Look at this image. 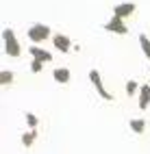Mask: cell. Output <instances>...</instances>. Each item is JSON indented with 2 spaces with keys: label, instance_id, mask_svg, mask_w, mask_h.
<instances>
[{
  "label": "cell",
  "instance_id": "ba28073f",
  "mask_svg": "<svg viewBox=\"0 0 150 154\" xmlns=\"http://www.w3.org/2000/svg\"><path fill=\"white\" fill-rule=\"evenodd\" d=\"M28 52H31L33 59H42L44 63H50V61H52V54H50L48 50L39 48V46H31V48H28Z\"/></svg>",
  "mask_w": 150,
  "mask_h": 154
},
{
  "label": "cell",
  "instance_id": "8992f818",
  "mask_svg": "<svg viewBox=\"0 0 150 154\" xmlns=\"http://www.w3.org/2000/svg\"><path fill=\"white\" fill-rule=\"evenodd\" d=\"M135 2H120V5H115L113 7V15H117V17H131L133 13H135Z\"/></svg>",
  "mask_w": 150,
  "mask_h": 154
},
{
  "label": "cell",
  "instance_id": "7a4b0ae2",
  "mask_svg": "<svg viewBox=\"0 0 150 154\" xmlns=\"http://www.w3.org/2000/svg\"><path fill=\"white\" fill-rule=\"evenodd\" d=\"M26 35H28V39H31L33 44H42L52 35V30H50V26H46V24H33L26 30Z\"/></svg>",
  "mask_w": 150,
  "mask_h": 154
},
{
  "label": "cell",
  "instance_id": "8fae6325",
  "mask_svg": "<svg viewBox=\"0 0 150 154\" xmlns=\"http://www.w3.org/2000/svg\"><path fill=\"white\" fill-rule=\"evenodd\" d=\"M128 126H131V130L135 132V135H144L146 132V122L144 119H131Z\"/></svg>",
  "mask_w": 150,
  "mask_h": 154
},
{
  "label": "cell",
  "instance_id": "5b68a950",
  "mask_svg": "<svg viewBox=\"0 0 150 154\" xmlns=\"http://www.w3.org/2000/svg\"><path fill=\"white\" fill-rule=\"evenodd\" d=\"M52 44H55V48L59 50V52H63V54H67L70 50L74 48L72 39L65 37V35H52Z\"/></svg>",
  "mask_w": 150,
  "mask_h": 154
},
{
  "label": "cell",
  "instance_id": "52a82bcc",
  "mask_svg": "<svg viewBox=\"0 0 150 154\" xmlns=\"http://www.w3.org/2000/svg\"><path fill=\"white\" fill-rule=\"evenodd\" d=\"M137 104H139V109H142V111H146V109L150 106V85H148V83L139 87V102H137Z\"/></svg>",
  "mask_w": 150,
  "mask_h": 154
},
{
  "label": "cell",
  "instance_id": "9a60e30c",
  "mask_svg": "<svg viewBox=\"0 0 150 154\" xmlns=\"http://www.w3.org/2000/svg\"><path fill=\"white\" fill-rule=\"evenodd\" d=\"M126 94H128V96L139 94V85L135 83V80H128V83H126Z\"/></svg>",
  "mask_w": 150,
  "mask_h": 154
},
{
  "label": "cell",
  "instance_id": "5bb4252c",
  "mask_svg": "<svg viewBox=\"0 0 150 154\" xmlns=\"http://www.w3.org/2000/svg\"><path fill=\"white\" fill-rule=\"evenodd\" d=\"M42 69H44V61L42 59H33L31 61V72H33V74H39Z\"/></svg>",
  "mask_w": 150,
  "mask_h": 154
},
{
  "label": "cell",
  "instance_id": "3957f363",
  "mask_svg": "<svg viewBox=\"0 0 150 154\" xmlns=\"http://www.w3.org/2000/svg\"><path fill=\"white\" fill-rule=\"evenodd\" d=\"M89 80H92L94 89L98 91V96L102 98V100H107V102H111V100H113V94H109V91L105 89L102 78H100V72H98V69H92V72H89Z\"/></svg>",
  "mask_w": 150,
  "mask_h": 154
},
{
  "label": "cell",
  "instance_id": "2e32d148",
  "mask_svg": "<svg viewBox=\"0 0 150 154\" xmlns=\"http://www.w3.org/2000/svg\"><path fill=\"white\" fill-rule=\"evenodd\" d=\"M24 119H26V124L31 126V128H37V124H39V117L35 115V113H26Z\"/></svg>",
  "mask_w": 150,
  "mask_h": 154
},
{
  "label": "cell",
  "instance_id": "6da1fadb",
  "mask_svg": "<svg viewBox=\"0 0 150 154\" xmlns=\"http://www.w3.org/2000/svg\"><path fill=\"white\" fill-rule=\"evenodd\" d=\"M2 42H5V54H7V57L17 59L20 54H22V48H20L17 39H15L13 28H5V30H2Z\"/></svg>",
  "mask_w": 150,
  "mask_h": 154
},
{
  "label": "cell",
  "instance_id": "9c48e42d",
  "mask_svg": "<svg viewBox=\"0 0 150 154\" xmlns=\"http://www.w3.org/2000/svg\"><path fill=\"white\" fill-rule=\"evenodd\" d=\"M52 78L57 80L59 85H65V83H70L72 74H70V69H67V67H57V69L52 72Z\"/></svg>",
  "mask_w": 150,
  "mask_h": 154
},
{
  "label": "cell",
  "instance_id": "4fadbf2b",
  "mask_svg": "<svg viewBox=\"0 0 150 154\" xmlns=\"http://www.w3.org/2000/svg\"><path fill=\"white\" fill-rule=\"evenodd\" d=\"M13 78H15L13 72H9V69H2V72H0V85H11Z\"/></svg>",
  "mask_w": 150,
  "mask_h": 154
},
{
  "label": "cell",
  "instance_id": "7c38bea8",
  "mask_svg": "<svg viewBox=\"0 0 150 154\" xmlns=\"http://www.w3.org/2000/svg\"><path fill=\"white\" fill-rule=\"evenodd\" d=\"M139 46H142V52L146 54V59L150 61V39L146 37V33H139Z\"/></svg>",
  "mask_w": 150,
  "mask_h": 154
},
{
  "label": "cell",
  "instance_id": "30bf717a",
  "mask_svg": "<svg viewBox=\"0 0 150 154\" xmlns=\"http://www.w3.org/2000/svg\"><path fill=\"white\" fill-rule=\"evenodd\" d=\"M37 135H39L37 128H31L28 132H24V135H22V146L24 148H31L33 143H35V139H37Z\"/></svg>",
  "mask_w": 150,
  "mask_h": 154
},
{
  "label": "cell",
  "instance_id": "277c9868",
  "mask_svg": "<svg viewBox=\"0 0 150 154\" xmlns=\"http://www.w3.org/2000/svg\"><path fill=\"white\" fill-rule=\"evenodd\" d=\"M105 30H109V33H115V35H126V33H128L124 17H117V15H113V17L105 24Z\"/></svg>",
  "mask_w": 150,
  "mask_h": 154
}]
</instances>
